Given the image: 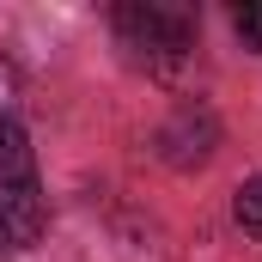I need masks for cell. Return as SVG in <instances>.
<instances>
[{"label":"cell","mask_w":262,"mask_h":262,"mask_svg":"<svg viewBox=\"0 0 262 262\" xmlns=\"http://www.w3.org/2000/svg\"><path fill=\"white\" fill-rule=\"evenodd\" d=\"M116 31L159 73H177L189 43H195V12L189 6H165V0H128V6H116Z\"/></svg>","instance_id":"6da1fadb"},{"label":"cell","mask_w":262,"mask_h":262,"mask_svg":"<svg viewBox=\"0 0 262 262\" xmlns=\"http://www.w3.org/2000/svg\"><path fill=\"white\" fill-rule=\"evenodd\" d=\"M152 146H159V159H165V165L189 171V165H201V159L220 146V116H213L207 104H183V110H171V116H165V128L152 134Z\"/></svg>","instance_id":"7a4b0ae2"},{"label":"cell","mask_w":262,"mask_h":262,"mask_svg":"<svg viewBox=\"0 0 262 262\" xmlns=\"http://www.w3.org/2000/svg\"><path fill=\"white\" fill-rule=\"evenodd\" d=\"M49 213H43V195L37 183H0V244L6 250H31L43 238Z\"/></svg>","instance_id":"3957f363"},{"label":"cell","mask_w":262,"mask_h":262,"mask_svg":"<svg viewBox=\"0 0 262 262\" xmlns=\"http://www.w3.org/2000/svg\"><path fill=\"white\" fill-rule=\"evenodd\" d=\"M0 183H31V140L12 116H0Z\"/></svg>","instance_id":"277c9868"},{"label":"cell","mask_w":262,"mask_h":262,"mask_svg":"<svg viewBox=\"0 0 262 262\" xmlns=\"http://www.w3.org/2000/svg\"><path fill=\"white\" fill-rule=\"evenodd\" d=\"M232 213H238V226H244L250 238H262V177H250V183L232 195Z\"/></svg>","instance_id":"5b68a950"},{"label":"cell","mask_w":262,"mask_h":262,"mask_svg":"<svg viewBox=\"0 0 262 262\" xmlns=\"http://www.w3.org/2000/svg\"><path fill=\"white\" fill-rule=\"evenodd\" d=\"M232 25H238L244 49H262V6H238V12H232Z\"/></svg>","instance_id":"8992f818"},{"label":"cell","mask_w":262,"mask_h":262,"mask_svg":"<svg viewBox=\"0 0 262 262\" xmlns=\"http://www.w3.org/2000/svg\"><path fill=\"white\" fill-rule=\"evenodd\" d=\"M12 104H18V67L0 55V116H12Z\"/></svg>","instance_id":"52a82bcc"}]
</instances>
